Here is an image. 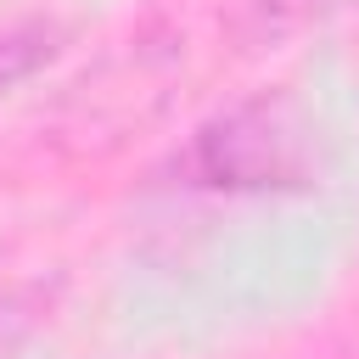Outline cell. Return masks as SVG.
Here are the masks:
<instances>
[{"mask_svg": "<svg viewBox=\"0 0 359 359\" xmlns=\"http://www.w3.org/2000/svg\"><path fill=\"white\" fill-rule=\"evenodd\" d=\"M45 50H50V45H45L39 34H6V39H0V95H6V90H11Z\"/></svg>", "mask_w": 359, "mask_h": 359, "instance_id": "6da1fadb", "label": "cell"}]
</instances>
